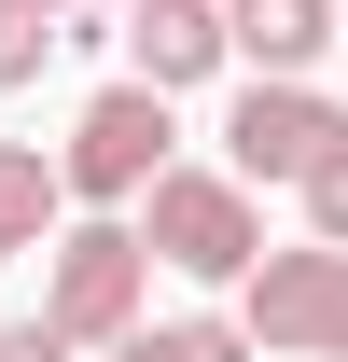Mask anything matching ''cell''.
Returning <instances> with one entry per match:
<instances>
[{
	"label": "cell",
	"mask_w": 348,
	"mask_h": 362,
	"mask_svg": "<svg viewBox=\"0 0 348 362\" xmlns=\"http://www.w3.org/2000/svg\"><path fill=\"white\" fill-rule=\"evenodd\" d=\"M112 362H139V334H112Z\"/></svg>",
	"instance_id": "14"
},
{
	"label": "cell",
	"mask_w": 348,
	"mask_h": 362,
	"mask_svg": "<svg viewBox=\"0 0 348 362\" xmlns=\"http://www.w3.org/2000/svg\"><path fill=\"white\" fill-rule=\"evenodd\" d=\"M42 56H56V14L42 0H0V84H42Z\"/></svg>",
	"instance_id": "10"
},
{
	"label": "cell",
	"mask_w": 348,
	"mask_h": 362,
	"mask_svg": "<svg viewBox=\"0 0 348 362\" xmlns=\"http://www.w3.org/2000/svg\"><path fill=\"white\" fill-rule=\"evenodd\" d=\"M56 209H70V195H56V153L0 139V265H14V251H42V237H56Z\"/></svg>",
	"instance_id": "8"
},
{
	"label": "cell",
	"mask_w": 348,
	"mask_h": 362,
	"mask_svg": "<svg viewBox=\"0 0 348 362\" xmlns=\"http://www.w3.org/2000/svg\"><path fill=\"white\" fill-rule=\"evenodd\" d=\"M335 42H348V28H335Z\"/></svg>",
	"instance_id": "15"
},
{
	"label": "cell",
	"mask_w": 348,
	"mask_h": 362,
	"mask_svg": "<svg viewBox=\"0 0 348 362\" xmlns=\"http://www.w3.org/2000/svg\"><path fill=\"white\" fill-rule=\"evenodd\" d=\"M293 195H306V237H320V251H348V139H335V153L293 181Z\"/></svg>",
	"instance_id": "11"
},
{
	"label": "cell",
	"mask_w": 348,
	"mask_h": 362,
	"mask_svg": "<svg viewBox=\"0 0 348 362\" xmlns=\"http://www.w3.org/2000/svg\"><path fill=\"white\" fill-rule=\"evenodd\" d=\"M126 237L153 251V265H181V279H251V251H265L251 181H223V168H153Z\"/></svg>",
	"instance_id": "1"
},
{
	"label": "cell",
	"mask_w": 348,
	"mask_h": 362,
	"mask_svg": "<svg viewBox=\"0 0 348 362\" xmlns=\"http://www.w3.org/2000/svg\"><path fill=\"white\" fill-rule=\"evenodd\" d=\"M335 139H348V112H335L320 84H251L237 112H223V153H237L223 181H306Z\"/></svg>",
	"instance_id": "5"
},
{
	"label": "cell",
	"mask_w": 348,
	"mask_h": 362,
	"mask_svg": "<svg viewBox=\"0 0 348 362\" xmlns=\"http://www.w3.org/2000/svg\"><path fill=\"white\" fill-rule=\"evenodd\" d=\"M139 293H153V251H139L126 223H70L42 265V334H70V349H112L139 320Z\"/></svg>",
	"instance_id": "3"
},
{
	"label": "cell",
	"mask_w": 348,
	"mask_h": 362,
	"mask_svg": "<svg viewBox=\"0 0 348 362\" xmlns=\"http://www.w3.org/2000/svg\"><path fill=\"white\" fill-rule=\"evenodd\" d=\"M0 362H70V334H42V320H0Z\"/></svg>",
	"instance_id": "12"
},
{
	"label": "cell",
	"mask_w": 348,
	"mask_h": 362,
	"mask_svg": "<svg viewBox=\"0 0 348 362\" xmlns=\"http://www.w3.org/2000/svg\"><path fill=\"white\" fill-rule=\"evenodd\" d=\"M251 307H237V334L279 362H348V251H251V279H237Z\"/></svg>",
	"instance_id": "2"
},
{
	"label": "cell",
	"mask_w": 348,
	"mask_h": 362,
	"mask_svg": "<svg viewBox=\"0 0 348 362\" xmlns=\"http://www.w3.org/2000/svg\"><path fill=\"white\" fill-rule=\"evenodd\" d=\"M168 168V98L153 84H98L70 153H56V195H98V209H139V181Z\"/></svg>",
	"instance_id": "4"
},
{
	"label": "cell",
	"mask_w": 348,
	"mask_h": 362,
	"mask_svg": "<svg viewBox=\"0 0 348 362\" xmlns=\"http://www.w3.org/2000/svg\"><path fill=\"white\" fill-rule=\"evenodd\" d=\"M126 84H153V98H181V84H209L223 70V0H139L126 14Z\"/></svg>",
	"instance_id": "6"
},
{
	"label": "cell",
	"mask_w": 348,
	"mask_h": 362,
	"mask_svg": "<svg viewBox=\"0 0 348 362\" xmlns=\"http://www.w3.org/2000/svg\"><path fill=\"white\" fill-rule=\"evenodd\" d=\"M320 42H335V0H223V56H251V84H306Z\"/></svg>",
	"instance_id": "7"
},
{
	"label": "cell",
	"mask_w": 348,
	"mask_h": 362,
	"mask_svg": "<svg viewBox=\"0 0 348 362\" xmlns=\"http://www.w3.org/2000/svg\"><path fill=\"white\" fill-rule=\"evenodd\" d=\"M126 334H139V362H251L237 320H126Z\"/></svg>",
	"instance_id": "9"
},
{
	"label": "cell",
	"mask_w": 348,
	"mask_h": 362,
	"mask_svg": "<svg viewBox=\"0 0 348 362\" xmlns=\"http://www.w3.org/2000/svg\"><path fill=\"white\" fill-rule=\"evenodd\" d=\"M42 14H112V0H42Z\"/></svg>",
	"instance_id": "13"
}]
</instances>
